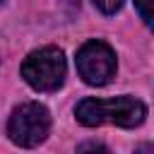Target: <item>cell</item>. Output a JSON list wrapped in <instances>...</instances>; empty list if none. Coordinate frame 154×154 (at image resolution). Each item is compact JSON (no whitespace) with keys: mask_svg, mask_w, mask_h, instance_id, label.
<instances>
[{"mask_svg":"<svg viewBox=\"0 0 154 154\" xmlns=\"http://www.w3.org/2000/svg\"><path fill=\"white\" fill-rule=\"evenodd\" d=\"M94 5H96L103 14H113V12H118V10H120L123 0H94Z\"/></svg>","mask_w":154,"mask_h":154,"instance_id":"obj_5","label":"cell"},{"mask_svg":"<svg viewBox=\"0 0 154 154\" xmlns=\"http://www.w3.org/2000/svg\"><path fill=\"white\" fill-rule=\"evenodd\" d=\"M75 116L87 128L106 125V123L120 125V128H137L147 116V106L140 99H132V96H113V99L87 96L77 103Z\"/></svg>","mask_w":154,"mask_h":154,"instance_id":"obj_1","label":"cell"},{"mask_svg":"<svg viewBox=\"0 0 154 154\" xmlns=\"http://www.w3.org/2000/svg\"><path fill=\"white\" fill-rule=\"evenodd\" d=\"M0 2H2V0H0Z\"/></svg>","mask_w":154,"mask_h":154,"instance_id":"obj_7","label":"cell"},{"mask_svg":"<svg viewBox=\"0 0 154 154\" xmlns=\"http://www.w3.org/2000/svg\"><path fill=\"white\" fill-rule=\"evenodd\" d=\"M140 17L144 19V24H152V0H135Z\"/></svg>","mask_w":154,"mask_h":154,"instance_id":"obj_6","label":"cell"},{"mask_svg":"<svg viewBox=\"0 0 154 154\" xmlns=\"http://www.w3.org/2000/svg\"><path fill=\"white\" fill-rule=\"evenodd\" d=\"M51 130V116L46 106L41 103H22L12 111L10 123H7V135L14 144L19 147H36L46 140Z\"/></svg>","mask_w":154,"mask_h":154,"instance_id":"obj_3","label":"cell"},{"mask_svg":"<svg viewBox=\"0 0 154 154\" xmlns=\"http://www.w3.org/2000/svg\"><path fill=\"white\" fill-rule=\"evenodd\" d=\"M77 72L91 87H103L116 75V53L103 41H87L77 51Z\"/></svg>","mask_w":154,"mask_h":154,"instance_id":"obj_4","label":"cell"},{"mask_svg":"<svg viewBox=\"0 0 154 154\" xmlns=\"http://www.w3.org/2000/svg\"><path fill=\"white\" fill-rule=\"evenodd\" d=\"M22 77L36 91H55L65 79V55L60 48H38L22 63Z\"/></svg>","mask_w":154,"mask_h":154,"instance_id":"obj_2","label":"cell"}]
</instances>
